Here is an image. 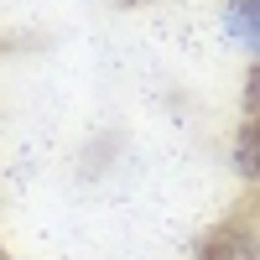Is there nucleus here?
<instances>
[{
  "label": "nucleus",
  "instance_id": "1",
  "mask_svg": "<svg viewBox=\"0 0 260 260\" xmlns=\"http://www.w3.org/2000/svg\"><path fill=\"white\" fill-rule=\"evenodd\" d=\"M224 37L260 62V0H224Z\"/></svg>",
  "mask_w": 260,
  "mask_h": 260
},
{
  "label": "nucleus",
  "instance_id": "2",
  "mask_svg": "<svg viewBox=\"0 0 260 260\" xmlns=\"http://www.w3.org/2000/svg\"><path fill=\"white\" fill-rule=\"evenodd\" d=\"M234 172H240L245 182L260 187V120L240 130V141H234Z\"/></svg>",
  "mask_w": 260,
  "mask_h": 260
}]
</instances>
